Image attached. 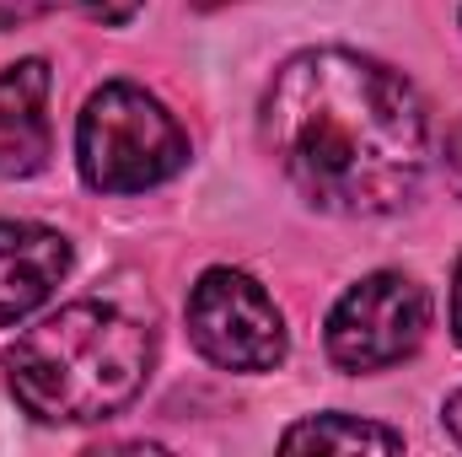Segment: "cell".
<instances>
[{
    "label": "cell",
    "mask_w": 462,
    "mask_h": 457,
    "mask_svg": "<svg viewBox=\"0 0 462 457\" xmlns=\"http://www.w3.org/2000/svg\"><path fill=\"white\" fill-rule=\"evenodd\" d=\"M441 156H447V178H452V189L462 194V118L447 129V145H441Z\"/></svg>",
    "instance_id": "30bf717a"
},
{
    "label": "cell",
    "mask_w": 462,
    "mask_h": 457,
    "mask_svg": "<svg viewBox=\"0 0 462 457\" xmlns=\"http://www.w3.org/2000/svg\"><path fill=\"white\" fill-rule=\"evenodd\" d=\"M76 162L87 189L97 194H145L183 173L189 135L145 87L108 81L87 98L76 124Z\"/></svg>",
    "instance_id": "3957f363"
},
{
    "label": "cell",
    "mask_w": 462,
    "mask_h": 457,
    "mask_svg": "<svg viewBox=\"0 0 462 457\" xmlns=\"http://www.w3.org/2000/svg\"><path fill=\"white\" fill-rule=\"evenodd\" d=\"M49 65L16 60L0 70V178H32L49 167Z\"/></svg>",
    "instance_id": "52a82bcc"
},
{
    "label": "cell",
    "mask_w": 462,
    "mask_h": 457,
    "mask_svg": "<svg viewBox=\"0 0 462 457\" xmlns=\"http://www.w3.org/2000/svg\"><path fill=\"white\" fill-rule=\"evenodd\" d=\"M425 329H430V291L398 269H376L339 296L323 344L339 371H382L414 355Z\"/></svg>",
    "instance_id": "277c9868"
},
{
    "label": "cell",
    "mask_w": 462,
    "mask_h": 457,
    "mask_svg": "<svg viewBox=\"0 0 462 457\" xmlns=\"http://www.w3.org/2000/svg\"><path fill=\"white\" fill-rule=\"evenodd\" d=\"M81 16H92V22H103V27H124V22H134V11L145 5V0H70Z\"/></svg>",
    "instance_id": "9c48e42d"
},
{
    "label": "cell",
    "mask_w": 462,
    "mask_h": 457,
    "mask_svg": "<svg viewBox=\"0 0 462 457\" xmlns=\"http://www.w3.org/2000/svg\"><path fill=\"white\" fill-rule=\"evenodd\" d=\"M189 340L210 366L274 371L285 360V318L269 291L242 269H205L189 291Z\"/></svg>",
    "instance_id": "5b68a950"
},
{
    "label": "cell",
    "mask_w": 462,
    "mask_h": 457,
    "mask_svg": "<svg viewBox=\"0 0 462 457\" xmlns=\"http://www.w3.org/2000/svg\"><path fill=\"white\" fill-rule=\"evenodd\" d=\"M151 360H156L151 323H140L118 302L87 296L16 334V344L5 350V382L32 420L87 425L140 398Z\"/></svg>",
    "instance_id": "7a4b0ae2"
},
{
    "label": "cell",
    "mask_w": 462,
    "mask_h": 457,
    "mask_svg": "<svg viewBox=\"0 0 462 457\" xmlns=\"http://www.w3.org/2000/svg\"><path fill=\"white\" fill-rule=\"evenodd\" d=\"M441 420H447V431H452V442L462 447V387L447 398V409H441Z\"/></svg>",
    "instance_id": "7c38bea8"
},
{
    "label": "cell",
    "mask_w": 462,
    "mask_h": 457,
    "mask_svg": "<svg viewBox=\"0 0 462 457\" xmlns=\"http://www.w3.org/2000/svg\"><path fill=\"white\" fill-rule=\"evenodd\" d=\"M285 452H403V431L355 415H312L280 436Z\"/></svg>",
    "instance_id": "ba28073f"
},
{
    "label": "cell",
    "mask_w": 462,
    "mask_h": 457,
    "mask_svg": "<svg viewBox=\"0 0 462 457\" xmlns=\"http://www.w3.org/2000/svg\"><path fill=\"white\" fill-rule=\"evenodd\" d=\"M70 269V242L38 221H0V323L38 312Z\"/></svg>",
    "instance_id": "8992f818"
},
{
    "label": "cell",
    "mask_w": 462,
    "mask_h": 457,
    "mask_svg": "<svg viewBox=\"0 0 462 457\" xmlns=\"http://www.w3.org/2000/svg\"><path fill=\"white\" fill-rule=\"evenodd\" d=\"M189 5H199V11H221V5H231V0H189Z\"/></svg>",
    "instance_id": "4fadbf2b"
},
{
    "label": "cell",
    "mask_w": 462,
    "mask_h": 457,
    "mask_svg": "<svg viewBox=\"0 0 462 457\" xmlns=\"http://www.w3.org/2000/svg\"><path fill=\"white\" fill-rule=\"evenodd\" d=\"M452 340L462 344V258H457V269H452Z\"/></svg>",
    "instance_id": "8fae6325"
},
{
    "label": "cell",
    "mask_w": 462,
    "mask_h": 457,
    "mask_svg": "<svg viewBox=\"0 0 462 457\" xmlns=\"http://www.w3.org/2000/svg\"><path fill=\"white\" fill-rule=\"evenodd\" d=\"M263 145L296 194L328 216H393L425 178L420 92L355 49H301L263 92Z\"/></svg>",
    "instance_id": "6da1fadb"
}]
</instances>
